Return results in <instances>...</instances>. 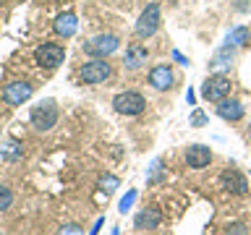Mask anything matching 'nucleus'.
Returning <instances> with one entry per match:
<instances>
[{"label":"nucleus","instance_id":"nucleus-1","mask_svg":"<svg viewBox=\"0 0 251 235\" xmlns=\"http://www.w3.org/2000/svg\"><path fill=\"white\" fill-rule=\"evenodd\" d=\"M58 118H60V110H58V102L55 99H42L39 105H34L31 110V125L37 131H52L58 125Z\"/></svg>","mask_w":251,"mask_h":235},{"label":"nucleus","instance_id":"nucleus-2","mask_svg":"<svg viewBox=\"0 0 251 235\" xmlns=\"http://www.w3.org/2000/svg\"><path fill=\"white\" fill-rule=\"evenodd\" d=\"M230 89H233V84L225 73H212L207 81L201 84V97L209 99V102H223V99H227Z\"/></svg>","mask_w":251,"mask_h":235},{"label":"nucleus","instance_id":"nucleus-3","mask_svg":"<svg viewBox=\"0 0 251 235\" xmlns=\"http://www.w3.org/2000/svg\"><path fill=\"white\" fill-rule=\"evenodd\" d=\"M34 60H37V66H39V68L52 70V68H58L60 63L66 60V47L58 45V42H45V45H39V47H37Z\"/></svg>","mask_w":251,"mask_h":235},{"label":"nucleus","instance_id":"nucleus-4","mask_svg":"<svg viewBox=\"0 0 251 235\" xmlns=\"http://www.w3.org/2000/svg\"><path fill=\"white\" fill-rule=\"evenodd\" d=\"M110 73H113V68H110V63H105V58H92L89 63L81 66L78 78H81L84 84H102L110 78Z\"/></svg>","mask_w":251,"mask_h":235},{"label":"nucleus","instance_id":"nucleus-5","mask_svg":"<svg viewBox=\"0 0 251 235\" xmlns=\"http://www.w3.org/2000/svg\"><path fill=\"white\" fill-rule=\"evenodd\" d=\"M118 45H121V39L115 34H97L89 42H84V52L89 58H107V55H113L118 50Z\"/></svg>","mask_w":251,"mask_h":235},{"label":"nucleus","instance_id":"nucleus-6","mask_svg":"<svg viewBox=\"0 0 251 235\" xmlns=\"http://www.w3.org/2000/svg\"><path fill=\"white\" fill-rule=\"evenodd\" d=\"M157 29H160V3H149L136 21V34L141 39H147V37L157 34Z\"/></svg>","mask_w":251,"mask_h":235},{"label":"nucleus","instance_id":"nucleus-7","mask_svg":"<svg viewBox=\"0 0 251 235\" xmlns=\"http://www.w3.org/2000/svg\"><path fill=\"white\" fill-rule=\"evenodd\" d=\"M113 107H115V113H121V115H139V113H144L147 99L141 97L139 92H121L113 99Z\"/></svg>","mask_w":251,"mask_h":235},{"label":"nucleus","instance_id":"nucleus-8","mask_svg":"<svg viewBox=\"0 0 251 235\" xmlns=\"http://www.w3.org/2000/svg\"><path fill=\"white\" fill-rule=\"evenodd\" d=\"M31 94H34V86H31L29 81H11V84L3 86V102L11 105V107L24 105Z\"/></svg>","mask_w":251,"mask_h":235},{"label":"nucleus","instance_id":"nucleus-9","mask_svg":"<svg viewBox=\"0 0 251 235\" xmlns=\"http://www.w3.org/2000/svg\"><path fill=\"white\" fill-rule=\"evenodd\" d=\"M220 186L233 196H246L249 193V180L243 178L238 170H225L223 178H220Z\"/></svg>","mask_w":251,"mask_h":235},{"label":"nucleus","instance_id":"nucleus-10","mask_svg":"<svg viewBox=\"0 0 251 235\" xmlns=\"http://www.w3.org/2000/svg\"><path fill=\"white\" fill-rule=\"evenodd\" d=\"M212 162V149L204 146V144H191L186 149V164L194 170H201L207 167V164Z\"/></svg>","mask_w":251,"mask_h":235},{"label":"nucleus","instance_id":"nucleus-11","mask_svg":"<svg viewBox=\"0 0 251 235\" xmlns=\"http://www.w3.org/2000/svg\"><path fill=\"white\" fill-rule=\"evenodd\" d=\"M149 58V50H147V45H141V42H131L128 47H126V58H123V66L128 68V70H136L141 68L147 63Z\"/></svg>","mask_w":251,"mask_h":235},{"label":"nucleus","instance_id":"nucleus-12","mask_svg":"<svg viewBox=\"0 0 251 235\" xmlns=\"http://www.w3.org/2000/svg\"><path fill=\"white\" fill-rule=\"evenodd\" d=\"M149 84H152V89H157V92H168L173 86L170 66H154L152 70H149Z\"/></svg>","mask_w":251,"mask_h":235},{"label":"nucleus","instance_id":"nucleus-13","mask_svg":"<svg viewBox=\"0 0 251 235\" xmlns=\"http://www.w3.org/2000/svg\"><path fill=\"white\" fill-rule=\"evenodd\" d=\"M162 222V214H160V209H154V207H147V209H141L136 219H133V225H136V230H157Z\"/></svg>","mask_w":251,"mask_h":235},{"label":"nucleus","instance_id":"nucleus-14","mask_svg":"<svg viewBox=\"0 0 251 235\" xmlns=\"http://www.w3.org/2000/svg\"><path fill=\"white\" fill-rule=\"evenodd\" d=\"M76 29H78L76 13H60L58 19H55V34L63 37V39L74 37V34H76Z\"/></svg>","mask_w":251,"mask_h":235},{"label":"nucleus","instance_id":"nucleus-15","mask_svg":"<svg viewBox=\"0 0 251 235\" xmlns=\"http://www.w3.org/2000/svg\"><path fill=\"white\" fill-rule=\"evenodd\" d=\"M217 115L223 118V120H233L235 123V120H241V118H243V105L238 99H223L217 105Z\"/></svg>","mask_w":251,"mask_h":235},{"label":"nucleus","instance_id":"nucleus-16","mask_svg":"<svg viewBox=\"0 0 251 235\" xmlns=\"http://www.w3.org/2000/svg\"><path fill=\"white\" fill-rule=\"evenodd\" d=\"M233 66V47H223V50L215 52V58L209 60V70L212 73H223V70H227Z\"/></svg>","mask_w":251,"mask_h":235},{"label":"nucleus","instance_id":"nucleus-17","mask_svg":"<svg viewBox=\"0 0 251 235\" xmlns=\"http://www.w3.org/2000/svg\"><path fill=\"white\" fill-rule=\"evenodd\" d=\"M225 42L227 47H243V45H249L251 42V29L246 26H235L227 31V37H225Z\"/></svg>","mask_w":251,"mask_h":235},{"label":"nucleus","instance_id":"nucleus-18","mask_svg":"<svg viewBox=\"0 0 251 235\" xmlns=\"http://www.w3.org/2000/svg\"><path fill=\"white\" fill-rule=\"evenodd\" d=\"M21 154H24V149H21V144H19L16 139L5 141V144L0 146V160H5V162H16V160H21Z\"/></svg>","mask_w":251,"mask_h":235},{"label":"nucleus","instance_id":"nucleus-19","mask_svg":"<svg viewBox=\"0 0 251 235\" xmlns=\"http://www.w3.org/2000/svg\"><path fill=\"white\" fill-rule=\"evenodd\" d=\"M165 178H168V172H165V167H162V160H154L147 167V183L149 186H157V183H162Z\"/></svg>","mask_w":251,"mask_h":235},{"label":"nucleus","instance_id":"nucleus-20","mask_svg":"<svg viewBox=\"0 0 251 235\" xmlns=\"http://www.w3.org/2000/svg\"><path fill=\"white\" fill-rule=\"evenodd\" d=\"M118 186H121V180H118L115 175H102L100 178V188H102V191H107V193H113Z\"/></svg>","mask_w":251,"mask_h":235},{"label":"nucleus","instance_id":"nucleus-21","mask_svg":"<svg viewBox=\"0 0 251 235\" xmlns=\"http://www.w3.org/2000/svg\"><path fill=\"white\" fill-rule=\"evenodd\" d=\"M136 196H139V193H136V191H133V188H131V191L126 193L123 199H121V204H118V212H121V214H126V212H128V209L133 207V201H136Z\"/></svg>","mask_w":251,"mask_h":235},{"label":"nucleus","instance_id":"nucleus-22","mask_svg":"<svg viewBox=\"0 0 251 235\" xmlns=\"http://www.w3.org/2000/svg\"><path fill=\"white\" fill-rule=\"evenodd\" d=\"M13 204V193H11V188H5V186H0V212H5L8 207Z\"/></svg>","mask_w":251,"mask_h":235},{"label":"nucleus","instance_id":"nucleus-23","mask_svg":"<svg viewBox=\"0 0 251 235\" xmlns=\"http://www.w3.org/2000/svg\"><path fill=\"white\" fill-rule=\"evenodd\" d=\"M209 123V118L201 113V110H194V115H191V125L194 128H201V125H207Z\"/></svg>","mask_w":251,"mask_h":235},{"label":"nucleus","instance_id":"nucleus-24","mask_svg":"<svg viewBox=\"0 0 251 235\" xmlns=\"http://www.w3.org/2000/svg\"><path fill=\"white\" fill-rule=\"evenodd\" d=\"M225 235H249V230H246V225L233 222V225H227V227H225Z\"/></svg>","mask_w":251,"mask_h":235},{"label":"nucleus","instance_id":"nucleus-25","mask_svg":"<svg viewBox=\"0 0 251 235\" xmlns=\"http://www.w3.org/2000/svg\"><path fill=\"white\" fill-rule=\"evenodd\" d=\"M58 235H84V230L78 225H63L58 230Z\"/></svg>","mask_w":251,"mask_h":235},{"label":"nucleus","instance_id":"nucleus-26","mask_svg":"<svg viewBox=\"0 0 251 235\" xmlns=\"http://www.w3.org/2000/svg\"><path fill=\"white\" fill-rule=\"evenodd\" d=\"M173 60H178L180 66H188V58H186V55L180 52V50H173Z\"/></svg>","mask_w":251,"mask_h":235},{"label":"nucleus","instance_id":"nucleus-27","mask_svg":"<svg viewBox=\"0 0 251 235\" xmlns=\"http://www.w3.org/2000/svg\"><path fill=\"white\" fill-rule=\"evenodd\" d=\"M102 225H105V219H97V222H94V227H92V230H89V235H100V230H102Z\"/></svg>","mask_w":251,"mask_h":235},{"label":"nucleus","instance_id":"nucleus-28","mask_svg":"<svg viewBox=\"0 0 251 235\" xmlns=\"http://www.w3.org/2000/svg\"><path fill=\"white\" fill-rule=\"evenodd\" d=\"M186 102H188V105H196V94H194V89L186 92Z\"/></svg>","mask_w":251,"mask_h":235},{"label":"nucleus","instance_id":"nucleus-29","mask_svg":"<svg viewBox=\"0 0 251 235\" xmlns=\"http://www.w3.org/2000/svg\"><path fill=\"white\" fill-rule=\"evenodd\" d=\"M110 235H121V227H113V230H110Z\"/></svg>","mask_w":251,"mask_h":235},{"label":"nucleus","instance_id":"nucleus-30","mask_svg":"<svg viewBox=\"0 0 251 235\" xmlns=\"http://www.w3.org/2000/svg\"><path fill=\"white\" fill-rule=\"evenodd\" d=\"M0 235H3V233H0Z\"/></svg>","mask_w":251,"mask_h":235}]
</instances>
